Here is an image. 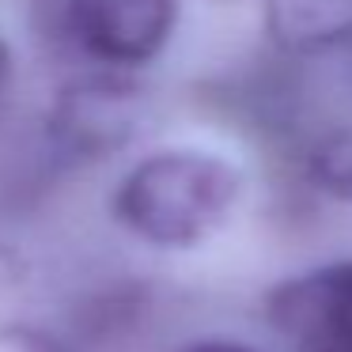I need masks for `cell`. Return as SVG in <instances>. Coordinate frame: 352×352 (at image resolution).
I'll list each match as a JSON object with an SVG mask.
<instances>
[{"label": "cell", "mask_w": 352, "mask_h": 352, "mask_svg": "<svg viewBox=\"0 0 352 352\" xmlns=\"http://www.w3.org/2000/svg\"><path fill=\"white\" fill-rule=\"evenodd\" d=\"M243 197V175L212 148H155L140 155L110 193L114 220L140 243L197 246L228 223Z\"/></svg>", "instance_id": "cell-1"}, {"label": "cell", "mask_w": 352, "mask_h": 352, "mask_svg": "<svg viewBox=\"0 0 352 352\" xmlns=\"http://www.w3.org/2000/svg\"><path fill=\"white\" fill-rule=\"evenodd\" d=\"M57 38L91 72L137 76L163 61L182 27V0H57Z\"/></svg>", "instance_id": "cell-2"}, {"label": "cell", "mask_w": 352, "mask_h": 352, "mask_svg": "<svg viewBox=\"0 0 352 352\" xmlns=\"http://www.w3.org/2000/svg\"><path fill=\"white\" fill-rule=\"evenodd\" d=\"M269 318L296 352H352V258L284 280L269 296Z\"/></svg>", "instance_id": "cell-3"}, {"label": "cell", "mask_w": 352, "mask_h": 352, "mask_svg": "<svg viewBox=\"0 0 352 352\" xmlns=\"http://www.w3.org/2000/svg\"><path fill=\"white\" fill-rule=\"evenodd\" d=\"M261 31L280 61L352 54V0H258Z\"/></svg>", "instance_id": "cell-4"}, {"label": "cell", "mask_w": 352, "mask_h": 352, "mask_svg": "<svg viewBox=\"0 0 352 352\" xmlns=\"http://www.w3.org/2000/svg\"><path fill=\"white\" fill-rule=\"evenodd\" d=\"M299 167L318 193L352 201V129L349 125L314 129L299 152Z\"/></svg>", "instance_id": "cell-5"}, {"label": "cell", "mask_w": 352, "mask_h": 352, "mask_svg": "<svg viewBox=\"0 0 352 352\" xmlns=\"http://www.w3.org/2000/svg\"><path fill=\"white\" fill-rule=\"evenodd\" d=\"M12 84H16V50H12L8 34L0 31V102L8 99Z\"/></svg>", "instance_id": "cell-6"}, {"label": "cell", "mask_w": 352, "mask_h": 352, "mask_svg": "<svg viewBox=\"0 0 352 352\" xmlns=\"http://www.w3.org/2000/svg\"><path fill=\"white\" fill-rule=\"evenodd\" d=\"M182 352H258L250 344H239V341H201V344H190Z\"/></svg>", "instance_id": "cell-7"}]
</instances>
